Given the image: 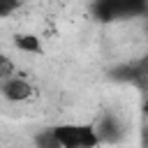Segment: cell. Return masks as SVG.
Listing matches in <instances>:
<instances>
[{"label":"cell","mask_w":148,"mask_h":148,"mask_svg":"<svg viewBox=\"0 0 148 148\" xmlns=\"http://www.w3.org/2000/svg\"><path fill=\"white\" fill-rule=\"evenodd\" d=\"M51 130L60 148H99V139L95 134L92 123H58Z\"/></svg>","instance_id":"1"},{"label":"cell","mask_w":148,"mask_h":148,"mask_svg":"<svg viewBox=\"0 0 148 148\" xmlns=\"http://www.w3.org/2000/svg\"><path fill=\"white\" fill-rule=\"evenodd\" d=\"M35 95H37L35 83H32L28 76L18 74V72H16L14 76L0 81V97H2L5 102H9V104H25V102H30Z\"/></svg>","instance_id":"2"},{"label":"cell","mask_w":148,"mask_h":148,"mask_svg":"<svg viewBox=\"0 0 148 148\" xmlns=\"http://www.w3.org/2000/svg\"><path fill=\"white\" fill-rule=\"evenodd\" d=\"M92 127H95V134H97V139H99V146H102V143H120V141L127 136V127H125L123 118H120L118 113H113V111L102 113V116L92 123Z\"/></svg>","instance_id":"3"},{"label":"cell","mask_w":148,"mask_h":148,"mask_svg":"<svg viewBox=\"0 0 148 148\" xmlns=\"http://www.w3.org/2000/svg\"><path fill=\"white\" fill-rule=\"evenodd\" d=\"M12 46L23 53V56H44V37H39L37 32H16L12 39Z\"/></svg>","instance_id":"4"},{"label":"cell","mask_w":148,"mask_h":148,"mask_svg":"<svg viewBox=\"0 0 148 148\" xmlns=\"http://www.w3.org/2000/svg\"><path fill=\"white\" fill-rule=\"evenodd\" d=\"M32 146H35V148H60V143H58V139L53 136V130H51V127L39 130V132L35 134V139H32Z\"/></svg>","instance_id":"5"},{"label":"cell","mask_w":148,"mask_h":148,"mask_svg":"<svg viewBox=\"0 0 148 148\" xmlns=\"http://www.w3.org/2000/svg\"><path fill=\"white\" fill-rule=\"evenodd\" d=\"M16 72H18L16 60H14L9 53L0 51V81H5V79H9V76H14Z\"/></svg>","instance_id":"6"},{"label":"cell","mask_w":148,"mask_h":148,"mask_svg":"<svg viewBox=\"0 0 148 148\" xmlns=\"http://www.w3.org/2000/svg\"><path fill=\"white\" fill-rule=\"evenodd\" d=\"M23 7V0H0V18H12Z\"/></svg>","instance_id":"7"}]
</instances>
